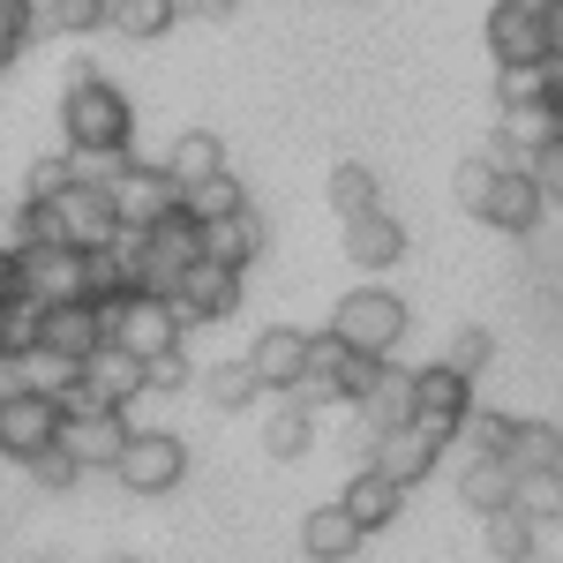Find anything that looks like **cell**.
Segmentation results:
<instances>
[{"instance_id": "obj_40", "label": "cell", "mask_w": 563, "mask_h": 563, "mask_svg": "<svg viewBox=\"0 0 563 563\" xmlns=\"http://www.w3.org/2000/svg\"><path fill=\"white\" fill-rule=\"evenodd\" d=\"M488 180H496V166H488V158H466V166L451 174V188H459L466 211H481V203H488Z\"/></svg>"}, {"instance_id": "obj_25", "label": "cell", "mask_w": 563, "mask_h": 563, "mask_svg": "<svg viewBox=\"0 0 563 563\" xmlns=\"http://www.w3.org/2000/svg\"><path fill=\"white\" fill-rule=\"evenodd\" d=\"M166 174H174L180 188H196V180L225 174V143H218L211 129H188V135H174V151H166Z\"/></svg>"}, {"instance_id": "obj_6", "label": "cell", "mask_w": 563, "mask_h": 563, "mask_svg": "<svg viewBox=\"0 0 563 563\" xmlns=\"http://www.w3.org/2000/svg\"><path fill=\"white\" fill-rule=\"evenodd\" d=\"M488 53L496 68H549V8H526V0H496L488 8Z\"/></svg>"}, {"instance_id": "obj_41", "label": "cell", "mask_w": 563, "mask_h": 563, "mask_svg": "<svg viewBox=\"0 0 563 563\" xmlns=\"http://www.w3.org/2000/svg\"><path fill=\"white\" fill-rule=\"evenodd\" d=\"M143 368H151V390H180L188 384V376H196V368H188V353H151V361H143Z\"/></svg>"}, {"instance_id": "obj_2", "label": "cell", "mask_w": 563, "mask_h": 563, "mask_svg": "<svg viewBox=\"0 0 563 563\" xmlns=\"http://www.w3.org/2000/svg\"><path fill=\"white\" fill-rule=\"evenodd\" d=\"M38 225H45V249H76V256H98V249H113L129 225H121V203H113V188H68V196H53L38 203Z\"/></svg>"}, {"instance_id": "obj_32", "label": "cell", "mask_w": 563, "mask_h": 563, "mask_svg": "<svg viewBox=\"0 0 563 563\" xmlns=\"http://www.w3.org/2000/svg\"><path fill=\"white\" fill-rule=\"evenodd\" d=\"M435 361H443V368H459V376L474 384L481 368L496 361V339H488L481 323H459V331H443V353H435Z\"/></svg>"}, {"instance_id": "obj_35", "label": "cell", "mask_w": 563, "mask_h": 563, "mask_svg": "<svg viewBox=\"0 0 563 563\" xmlns=\"http://www.w3.org/2000/svg\"><path fill=\"white\" fill-rule=\"evenodd\" d=\"M511 435H519V421H511V413H474L459 443H466L474 459H511Z\"/></svg>"}, {"instance_id": "obj_8", "label": "cell", "mask_w": 563, "mask_h": 563, "mask_svg": "<svg viewBox=\"0 0 563 563\" xmlns=\"http://www.w3.org/2000/svg\"><path fill=\"white\" fill-rule=\"evenodd\" d=\"M241 278H249V271H233V263L203 256V263H196V271H188V278L174 286V308H180V323H188V331H203V323H225V316L241 308V294H249Z\"/></svg>"}, {"instance_id": "obj_5", "label": "cell", "mask_w": 563, "mask_h": 563, "mask_svg": "<svg viewBox=\"0 0 563 563\" xmlns=\"http://www.w3.org/2000/svg\"><path fill=\"white\" fill-rule=\"evenodd\" d=\"M106 323H113V346L143 353V361H151V353H174L180 339H188L174 294H121V301L106 308Z\"/></svg>"}, {"instance_id": "obj_30", "label": "cell", "mask_w": 563, "mask_h": 563, "mask_svg": "<svg viewBox=\"0 0 563 563\" xmlns=\"http://www.w3.org/2000/svg\"><path fill=\"white\" fill-rule=\"evenodd\" d=\"M511 466H519V474H556L563 466V429L556 421H519V435H511Z\"/></svg>"}, {"instance_id": "obj_24", "label": "cell", "mask_w": 563, "mask_h": 563, "mask_svg": "<svg viewBox=\"0 0 563 563\" xmlns=\"http://www.w3.org/2000/svg\"><path fill=\"white\" fill-rule=\"evenodd\" d=\"M496 129L519 143L526 158H541L549 143H563V113H556V98H541V106H504V121Z\"/></svg>"}, {"instance_id": "obj_18", "label": "cell", "mask_w": 563, "mask_h": 563, "mask_svg": "<svg viewBox=\"0 0 563 563\" xmlns=\"http://www.w3.org/2000/svg\"><path fill=\"white\" fill-rule=\"evenodd\" d=\"M361 541H368V526L353 519L346 504H316V511L301 519L308 563H346V556H361Z\"/></svg>"}, {"instance_id": "obj_26", "label": "cell", "mask_w": 563, "mask_h": 563, "mask_svg": "<svg viewBox=\"0 0 563 563\" xmlns=\"http://www.w3.org/2000/svg\"><path fill=\"white\" fill-rule=\"evenodd\" d=\"M481 541H488V556H496V563H533L541 526L526 519V511H496V519H481Z\"/></svg>"}, {"instance_id": "obj_7", "label": "cell", "mask_w": 563, "mask_h": 563, "mask_svg": "<svg viewBox=\"0 0 563 563\" xmlns=\"http://www.w3.org/2000/svg\"><path fill=\"white\" fill-rule=\"evenodd\" d=\"M180 474H188V443L166 435V429H143L129 451H121V466H113V481H121L129 496H174Z\"/></svg>"}, {"instance_id": "obj_48", "label": "cell", "mask_w": 563, "mask_h": 563, "mask_svg": "<svg viewBox=\"0 0 563 563\" xmlns=\"http://www.w3.org/2000/svg\"><path fill=\"white\" fill-rule=\"evenodd\" d=\"M556 481H563V466H556Z\"/></svg>"}, {"instance_id": "obj_27", "label": "cell", "mask_w": 563, "mask_h": 563, "mask_svg": "<svg viewBox=\"0 0 563 563\" xmlns=\"http://www.w3.org/2000/svg\"><path fill=\"white\" fill-rule=\"evenodd\" d=\"M180 211L196 218V225H218V218L249 211V196H241V180H233V174H211V180H196V188H180Z\"/></svg>"}, {"instance_id": "obj_11", "label": "cell", "mask_w": 563, "mask_h": 563, "mask_svg": "<svg viewBox=\"0 0 563 563\" xmlns=\"http://www.w3.org/2000/svg\"><path fill=\"white\" fill-rule=\"evenodd\" d=\"M308 346H316V331H301V323H263L256 339H249V368L263 376L271 398L308 384Z\"/></svg>"}, {"instance_id": "obj_36", "label": "cell", "mask_w": 563, "mask_h": 563, "mask_svg": "<svg viewBox=\"0 0 563 563\" xmlns=\"http://www.w3.org/2000/svg\"><path fill=\"white\" fill-rule=\"evenodd\" d=\"M31 38H38V15H31V0H0V68H15Z\"/></svg>"}, {"instance_id": "obj_45", "label": "cell", "mask_w": 563, "mask_h": 563, "mask_svg": "<svg viewBox=\"0 0 563 563\" xmlns=\"http://www.w3.org/2000/svg\"><path fill=\"white\" fill-rule=\"evenodd\" d=\"M549 45H556V53H563V0H556V8H549Z\"/></svg>"}, {"instance_id": "obj_16", "label": "cell", "mask_w": 563, "mask_h": 563, "mask_svg": "<svg viewBox=\"0 0 563 563\" xmlns=\"http://www.w3.org/2000/svg\"><path fill=\"white\" fill-rule=\"evenodd\" d=\"M459 504L481 511V519L511 511V504H519V466H511V459H474V451H466V466H459Z\"/></svg>"}, {"instance_id": "obj_38", "label": "cell", "mask_w": 563, "mask_h": 563, "mask_svg": "<svg viewBox=\"0 0 563 563\" xmlns=\"http://www.w3.org/2000/svg\"><path fill=\"white\" fill-rule=\"evenodd\" d=\"M68 188H76V166H68V151H53V158H38V166H31L23 203H53V196H68Z\"/></svg>"}, {"instance_id": "obj_44", "label": "cell", "mask_w": 563, "mask_h": 563, "mask_svg": "<svg viewBox=\"0 0 563 563\" xmlns=\"http://www.w3.org/2000/svg\"><path fill=\"white\" fill-rule=\"evenodd\" d=\"M15 301H23V256H15V249H0V316H8Z\"/></svg>"}, {"instance_id": "obj_3", "label": "cell", "mask_w": 563, "mask_h": 563, "mask_svg": "<svg viewBox=\"0 0 563 563\" xmlns=\"http://www.w3.org/2000/svg\"><path fill=\"white\" fill-rule=\"evenodd\" d=\"M323 331H339V339L361 346L368 361H390V353L406 346V301H398L390 286H353V294H339V308H331Z\"/></svg>"}, {"instance_id": "obj_33", "label": "cell", "mask_w": 563, "mask_h": 563, "mask_svg": "<svg viewBox=\"0 0 563 563\" xmlns=\"http://www.w3.org/2000/svg\"><path fill=\"white\" fill-rule=\"evenodd\" d=\"M331 211H339V225L361 211H384V196H376V174L368 166H331Z\"/></svg>"}, {"instance_id": "obj_28", "label": "cell", "mask_w": 563, "mask_h": 563, "mask_svg": "<svg viewBox=\"0 0 563 563\" xmlns=\"http://www.w3.org/2000/svg\"><path fill=\"white\" fill-rule=\"evenodd\" d=\"M38 15V38H84L106 23V0H31Z\"/></svg>"}, {"instance_id": "obj_34", "label": "cell", "mask_w": 563, "mask_h": 563, "mask_svg": "<svg viewBox=\"0 0 563 563\" xmlns=\"http://www.w3.org/2000/svg\"><path fill=\"white\" fill-rule=\"evenodd\" d=\"M511 511H526L533 526H563V481L556 474H519V504Z\"/></svg>"}, {"instance_id": "obj_23", "label": "cell", "mask_w": 563, "mask_h": 563, "mask_svg": "<svg viewBox=\"0 0 563 563\" xmlns=\"http://www.w3.org/2000/svg\"><path fill=\"white\" fill-rule=\"evenodd\" d=\"M196 384H203V398H211L218 413H241V406H256V398H263V376L249 368V353H241V361H211Z\"/></svg>"}, {"instance_id": "obj_20", "label": "cell", "mask_w": 563, "mask_h": 563, "mask_svg": "<svg viewBox=\"0 0 563 563\" xmlns=\"http://www.w3.org/2000/svg\"><path fill=\"white\" fill-rule=\"evenodd\" d=\"M339 504H346V511H353L361 526H368V533H384V526L398 519V511H406V488H398V481H390L384 466H353V481L339 488Z\"/></svg>"}, {"instance_id": "obj_49", "label": "cell", "mask_w": 563, "mask_h": 563, "mask_svg": "<svg viewBox=\"0 0 563 563\" xmlns=\"http://www.w3.org/2000/svg\"><path fill=\"white\" fill-rule=\"evenodd\" d=\"M549 8H556V0H549Z\"/></svg>"}, {"instance_id": "obj_19", "label": "cell", "mask_w": 563, "mask_h": 563, "mask_svg": "<svg viewBox=\"0 0 563 563\" xmlns=\"http://www.w3.org/2000/svg\"><path fill=\"white\" fill-rule=\"evenodd\" d=\"M339 241H346V263H353V271H390V263L406 256V225H398L390 211L346 218V233H339Z\"/></svg>"}, {"instance_id": "obj_42", "label": "cell", "mask_w": 563, "mask_h": 563, "mask_svg": "<svg viewBox=\"0 0 563 563\" xmlns=\"http://www.w3.org/2000/svg\"><path fill=\"white\" fill-rule=\"evenodd\" d=\"M15 398H31V361L23 353H0V406H15Z\"/></svg>"}, {"instance_id": "obj_37", "label": "cell", "mask_w": 563, "mask_h": 563, "mask_svg": "<svg viewBox=\"0 0 563 563\" xmlns=\"http://www.w3.org/2000/svg\"><path fill=\"white\" fill-rule=\"evenodd\" d=\"M549 98V68H496V113L504 106H541Z\"/></svg>"}, {"instance_id": "obj_43", "label": "cell", "mask_w": 563, "mask_h": 563, "mask_svg": "<svg viewBox=\"0 0 563 563\" xmlns=\"http://www.w3.org/2000/svg\"><path fill=\"white\" fill-rule=\"evenodd\" d=\"M533 180H541V196H549V203H563V143H549V151L533 158Z\"/></svg>"}, {"instance_id": "obj_1", "label": "cell", "mask_w": 563, "mask_h": 563, "mask_svg": "<svg viewBox=\"0 0 563 563\" xmlns=\"http://www.w3.org/2000/svg\"><path fill=\"white\" fill-rule=\"evenodd\" d=\"M60 135H68V151H129L135 106L121 98V84H106V76L68 84L60 90Z\"/></svg>"}, {"instance_id": "obj_13", "label": "cell", "mask_w": 563, "mask_h": 563, "mask_svg": "<svg viewBox=\"0 0 563 563\" xmlns=\"http://www.w3.org/2000/svg\"><path fill=\"white\" fill-rule=\"evenodd\" d=\"M23 294L45 308L90 301V256H76V249H31L23 256Z\"/></svg>"}, {"instance_id": "obj_46", "label": "cell", "mask_w": 563, "mask_h": 563, "mask_svg": "<svg viewBox=\"0 0 563 563\" xmlns=\"http://www.w3.org/2000/svg\"><path fill=\"white\" fill-rule=\"evenodd\" d=\"M106 563H135V556H106Z\"/></svg>"}, {"instance_id": "obj_31", "label": "cell", "mask_w": 563, "mask_h": 563, "mask_svg": "<svg viewBox=\"0 0 563 563\" xmlns=\"http://www.w3.org/2000/svg\"><path fill=\"white\" fill-rule=\"evenodd\" d=\"M23 361H31V390H38V398H60V406H68V398L84 390V361H68V353L31 346Z\"/></svg>"}, {"instance_id": "obj_47", "label": "cell", "mask_w": 563, "mask_h": 563, "mask_svg": "<svg viewBox=\"0 0 563 563\" xmlns=\"http://www.w3.org/2000/svg\"><path fill=\"white\" fill-rule=\"evenodd\" d=\"M113 8H121V0H106V15H113Z\"/></svg>"}, {"instance_id": "obj_22", "label": "cell", "mask_w": 563, "mask_h": 563, "mask_svg": "<svg viewBox=\"0 0 563 563\" xmlns=\"http://www.w3.org/2000/svg\"><path fill=\"white\" fill-rule=\"evenodd\" d=\"M308 443H316V406L308 398H271V421H263V451L286 466V459H301Z\"/></svg>"}, {"instance_id": "obj_10", "label": "cell", "mask_w": 563, "mask_h": 563, "mask_svg": "<svg viewBox=\"0 0 563 563\" xmlns=\"http://www.w3.org/2000/svg\"><path fill=\"white\" fill-rule=\"evenodd\" d=\"M68 429V406L60 398H15V406H0V459H15V466H31L38 451H53Z\"/></svg>"}, {"instance_id": "obj_12", "label": "cell", "mask_w": 563, "mask_h": 563, "mask_svg": "<svg viewBox=\"0 0 563 563\" xmlns=\"http://www.w3.org/2000/svg\"><path fill=\"white\" fill-rule=\"evenodd\" d=\"M443 451H451V435L429 429V421H406V429H390L376 451H368V466H384L398 488H413V481H429L443 466Z\"/></svg>"}, {"instance_id": "obj_4", "label": "cell", "mask_w": 563, "mask_h": 563, "mask_svg": "<svg viewBox=\"0 0 563 563\" xmlns=\"http://www.w3.org/2000/svg\"><path fill=\"white\" fill-rule=\"evenodd\" d=\"M60 443L76 451V466H84V474H113V466H121V451L135 443V429H129V413H121V406H106V398L76 390V398H68V429H60Z\"/></svg>"}, {"instance_id": "obj_15", "label": "cell", "mask_w": 563, "mask_h": 563, "mask_svg": "<svg viewBox=\"0 0 563 563\" xmlns=\"http://www.w3.org/2000/svg\"><path fill=\"white\" fill-rule=\"evenodd\" d=\"M549 211V196H541V180L533 174H496L488 180V203H481V225H496V233H533Z\"/></svg>"}, {"instance_id": "obj_14", "label": "cell", "mask_w": 563, "mask_h": 563, "mask_svg": "<svg viewBox=\"0 0 563 563\" xmlns=\"http://www.w3.org/2000/svg\"><path fill=\"white\" fill-rule=\"evenodd\" d=\"M113 203H121V225H158L180 211V180L166 166H129L113 180Z\"/></svg>"}, {"instance_id": "obj_9", "label": "cell", "mask_w": 563, "mask_h": 563, "mask_svg": "<svg viewBox=\"0 0 563 563\" xmlns=\"http://www.w3.org/2000/svg\"><path fill=\"white\" fill-rule=\"evenodd\" d=\"M474 413H481V406H474V384H466L459 368H443V361L413 368V421H429V429H443L451 443H459Z\"/></svg>"}, {"instance_id": "obj_17", "label": "cell", "mask_w": 563, "mask_h": 563, "mask_svg": "<svg viewBox=\"0 0 563 563\" xmlns=\"http://www.w3.org/2000/svg\"><path fill=\"white\" fill-rule=\"evenodd\" d=\"M84 390L106 398V406H129V398L151 390V368H143V353H129V346H98L84 361Z\"/></svg>"}, {"instance_id": "obj_21", "label": "cell", "mask_w": 563, "mask_h": 563, "mask_svg": "<svg viewBox=\"0 0 563 563\" xmlns=\"http://www.w3.org/2000/svg\"><path fill=\"white\" fill-rule=\"evenodd\" d=\"M263 249H271V225H263L256 203H249V211H233V218H218V225H203V256L233 263V271H249Z\"/></svg>"}, {"instance_id": "obj_39", "label": "cell", "mask_w": 563, "mask_h": 563, "mask_svg": "<svg viewBox=\"0 0 563 563\" xmlns=\"http://www.w3.org/2000/svg\"><path fill=\"white\" fill-rule=\"evenodd\" d=\"M23 474L38 481V488H53V496H60V488H76V481H84V466H76V451H68V443H53V451H38Z\"/></svg>"}, {"instance_id": "obj_29", "label": "cell", "mask_w": 563, "mask_h": 563, "mask_svg": "<svg viewBox=\"0 0 563 563\" xmlns=\"http://www.w3.org/2000/svg\"><path fill=\"white\" fill-rule=\"evenodd\" d=\"M106 23H113L121 38L151 45V38H166V31H174V23H180V0H121V8H113Z\"/></svg>"}]
</instances>
